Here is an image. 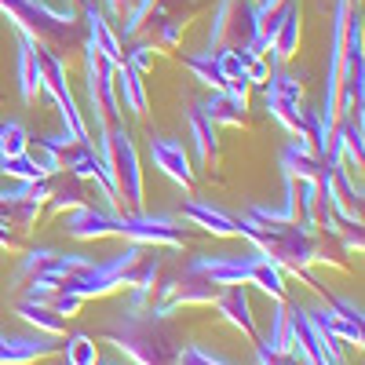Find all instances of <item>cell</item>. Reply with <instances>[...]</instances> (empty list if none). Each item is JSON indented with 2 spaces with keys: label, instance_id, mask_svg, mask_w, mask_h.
<instances>
[{
  "label": "cell",
  "instance_id": "6da1fadb",
  "mask_svg": "<svg viewBox=\"0 0 365 365\" xmlns=\"http://www.w3.org/2000/svg\"><path fill=\"white\" fill-rule=\"evenodd\" d=\"M161 274V256L150 245H132L125 252H117L103 263L77 256V252H55V249H34L26 252L15 282H51L58 292H73L81 299H103V296H117L125 289H139V285H154Z\"/></svg>",
  "mask_w": 365,
  "mask_h": 365
},
{
  "label": "cell",
  "instance_id": "7a4b0ae2",
  "mask_svg": "<svg viewBox=\"0 0 365 365\" xmlns=\"http://www.w3.org/2000/svg\"><path fill=\"white\" fill-rule=\"evenodd\" d=\"M103 340H110L117 351H125L135 365H179V336L172 332L168 318L154 311H120L106 329Z\"/></svg>",
  "mask_w": 365,
  "mask_h": 365
},
{
  "label": "cell",
  "instance_id": "3957f363",
  "mask_svg": "<svg viewBox=\"0 0 365 365\" xmlns=\"http://www.w3.org/2000/svg\"><path fill=\"white\" fill-rule=\"evenodd\" d=\"M0 11L19 26V34L44 48H81L88 41V29L70 4L48 8L44 0H0Z\"/></svg>",
  "mask_w": 365,
  "mask_h": 365
},
{
  "label": "cell",
  "instance_id": "277c9868",
  "mask_svg": "<svg viewBox=\"0 0 365 365\" xmlns=\"http://www.w3.org/2000/svg\"><path fill=\"white\" fill-rule=\"evenodd\" d=\"M99 154L110 161V172L117 182V205H125L128 212H143V172H139V154L128 128L113 125L99 143Z\"/></svg>",
  "mask_w": 365,
  "mask_h": 365
},
{
  "label": "cell",
  "instance_id": "5b68a950",
  "mask_svg": "<svg viewBox=\"0 0 365 365\" xmlns=\"http://www.w3.org/2000/svg\"><path fill=\"white\" fill-rule=\"evenodd\" d=\"M259 37V8L249 0H220L208 29V51L220 48H249Z\"/></svg>",
  "mask_w": 365,
  "mask_h": 365
},
{
  "label": "cell",
  "instance_id": "8992f818",
  "mask_svg": "<svg viewBox=\"0 0 365 365\" xmlns=\"http://www.w3.org/2000/svg\"><path fill=\"white\" fill-rule=\"evenodd\" d=\"M220 296V285L208 282L205 274L182 270V274H168L165 282H154V299H150V311L168 318L179 307H212Z\"/></svg>",
  "mask_w": 365,
  "mask_h": 365
},
{
  "label": "cell",
  "instance_id": "52a82bcc",
  "mask_svg": "<svg viewBox=\"0 0 365 365\" xmlns=\"http://www.w3.org/2000/svg\"><path fill=\"white\" fill-rule=\"evenodd\" d=\"M84 63H88V103L96 110V125H99V143L103 135L120 125V103H117V91H113V63L84 41Z\"/></svg>",
  "mask_w": 365,
  "mask_h": 365
},
{
  "label": "cell",
  "instance_id": "ba28073f",
  "mask_svg": "<svg viewBox=\"0 0 365 365\" xmlns=\"http://www.w3.org/2000/svg\"><path fill=\"white\" fill-rule=\"evenodd\" d=\"M117 237L132 241V245H150V249H182L190 230L179 227L172 216H146V212H120Z\"/></svg>",
  "mask_w": 365,
  "mask_h": 365
},
{
  "label": "cell",
  "instance_id": "9c48e42d",
  "mask_svg": "<svg viewBox=\"0 0 365 365\" xmlns=\"http://www.w3.org/2000/svg\"><path fill=\"white\" fill-rule=\"evenodd\" d=\"M37 58H41V73H44V91L55 99L58 113H63L66 132H70L77 143H84V139H88V125H84V117H81V110H77V103H73V91H70V84H66L63 58H58V51H51V48H44V44H37Z\"/></svg>",
  "mask_w": 365,
  "mask_h": 365
},
{
  "label": "cell",
  "instance_id": "30bf717a",
  "mask_svg": "<svg viewBox=\"0 0 365 365\" xmlns=\"http://www.w3.org/2000/svg\"><path fill=\"white\" fill-rule=\"evenodd\" d=\"M120 227V212H106L96 205H77L63 216V230L77 241H103V237H117Z\"/></svg>",
  "mask_w": 365,
  "mask_h": 365
},
{
  "label": "cell",
  "instance_id": "8fae6325",
  "mask_svg": "<svg viewBox=\"0 0 365 365\" xmlns=\"http://www.w3.org/2000/svg\"><path fill=\"white\" fill-rule=\"evenodd\" d=\"M256 256H197V259H190L187 270L205 274V278L216 282L220 289H227V285H252Z\"/></svg>",
  "mask_w": 365,
  "mask_h": 365
},
{
  "label": "cell",
  "instance_id": "7c38bea8",
  "mask_svg": "<svg viewBox=\"0 0 365 365\" xmlns=\"http://www.w3.org/2000/svg\"><path fill=\"white\" fill-rule=\"evenodd\" d=\"M146 150H150V161H154V168H161L172 182H179L182 190H190V187H194V168H190V158H187V150H182L179 139L150 135Z\"/></svg>",
  "mask_w": 365,
  "mask_h": 365
},
{
  "label": "cell",
  "instance_id": "4fadbf2b",
  "mask_svg": "<svg viewBox=\"0 0 365 365\" xmlns=\"http://www.w3.org/2000/svg\"><path fill=\"white\" fill-rule=\"evenodd\" d=\"M58 354V344L55 336H8L0 332V365H34V361H44Z\"/></svg>",
  "mask_w": 365,
  "mask_h": 365
},
{
  "label": "cell",
  "instance_id": "5bb4252c",
  "mask_svg": "<svg viewBox=\"0 0 365 365\" xmlns=\"http://www.w3.org/2000/svg\"><path fill=\"white\" fill-rule=\"evenodd\" d=\"M81 11H84V29H88V44L91 48H99L113 66H120L125 63V44H120V37H117V29L110 26V19L103 15V8L96 4V0H84L81 4Z\"/></svg>",
  "mask_w": 365,
  "mask_h": 365
},
{
  "label": "cell",
  "instance_id": "9a60e30c",
  "mask_svg": "<svg viewBox=\"0 0 365 365\" xmlns=\"http://www.w3.org/2000/svg\"><path fill=\"white\" fill-rule=\"evenodd\" d=\"M216 311L223 314L227 325L241 329L249 340L259 336V332H256V318H252V307H249V292H245V285H227V289H220V296H216Z\"/></svg>",
  "mask_w": 365,
  "mask_h": 365
},
{
  "label": "cell",
  "instance_id": "2e32d148",
  "mask_svg": "<svg viewBox=\"0 0 365 365\" xmlns=\"http://www.w3.org/2000/svg\"><path fill=\"white\" fill-rule=\"evenodd\" d=\"M282 172H285L289 179H311V182H318L329 168H325V161L318 158V150H314L311 143L292 139V143L282 150Z\"/></svg>",
  "mask_w": 365,
  "mask_h": 365
},
{
  "label": "cell",
  "instance_id": "e0dca14e",
  "mask_svg": "<svg viewBox=\"0 0 365 365\" xmlns=\"http://www.w3.org/2000/svg\"><path fill=\"white\" fill-rule=\"evenodd\" d=\"M19 91L22 103H37V96L44 91V73H41V58H37V41L19 34Z\"/></svg>",
  "mask_w": 365,
  "mask_h": 365
},
{
  "label": "cell",
  "instance_id": "ac0fdd59",
  "mask_svg": "<svg viewBox=\"0 0 365 365\" xmlns=\"http://www.w3.org/2000/svg\"><path fill=\"white\" fill-rule=\"evenodd\" d=\"M187 125H190V139H194V150H197V165L201 168H216L220 161V143H216V125L205 117L201 103H190L187 110Z\"/></svg>",
  "mask_w": 365,
  "mask_h": 365
},
{
  "label": "cell",
  "instance_id": "d6986e66",
  "mask_svg": "<svg viewBox=\"0 0 365 365\" xmlns=\"http://www.w3.org/2000/svg\"><path fill=\"white\" fill-rule=\"evenodd\" d=\"M182 220L190 227H201L205 234H216V237H237V220L227 216L223 208L208 205V201H187L182 205Z\"/></svg>",
  "mask_w": 365,
  "mask_h": 365
},
{
  "label": "cell",
  "instance_id": "ffe728a7",
  "mask_svg": "<svg viewBox=\"0 0 365 365\" xmlns=\"http://www.w3.org/2000/svg\"><path fill=\"white\" fill-rule=\"evenodd\" d=\"M205 117L212 125H230V128H245L249 125V106H245V96H230V91L216 88L212 96L201 103Z\"/></svg>",
  "mask_w": 365,
  "mask_h": 365
},
{
  "label": "cell",
  "instance_id": "44dd1931",
  "mask_svg": "<svg viewBox=\"0 0 365 365\" xmlns=\"http://www.w3.org/2000/svg\"><path fill=\"white\" fill-rule=\"evenodd\" d=\"M307 314H311V322L325 332L329 340L354 344V347L365 344V325H354V322H347V318H340V314H332L329 307H314V311H307Z\"/></svg>",
  "mask_w": 365,
  "mask_h": 365
},
{
  "label": "cell",
  "instance_id": "7402d4cb",
  "mask_svg": "<svg viewBox=\"0 0 365 365\" xmlns=\"http://www.w3.org/2000/svg\"><path fill=\"white\" fill-rule=\"evenodd\" d=\"M88 201V182L70 175V172H55L51 175V197H48V208L51 212H70L77 205Z\"/></svg>",
  "mask_w": 365,
  "mask_h": 365
},
{
  "label": "cell",
  "instance_id": "603a6c76",
  "mask_svg": "<svg viewBox=\"0 0 365 365\" xmlns=\"http://www.w3.org/2000/svg\"><path fill=\"white\" fill-rule=\"evenodd\" d=\"M113 91H117V103H125L132 113H146V88H143V73L120 63L113 70Z\"/></svg>",
  "mask_w": 365,
  "mask_h": 365
},
{
  "label": "cell",
  "instance_id": "cb8c5ba5",
  "mask_svg": "<svg viewBox=\"0 0 365 365\" xmlns=\"http://www.w3.org/2000/svg\"><path fill=\"white\" fill-rule=\"evenodd\" d=\"M15 314L22 318V322H29V325H37L44 336H63L66 332V318L63 314H55L48 303H34V299H19V307H15Z\"/></svg>",
  "mask_w": 365,
  "mask_h": 365
},
{
  "label": "cell",
  "instance_id": "d4e9b609",
  "mask_svg": "<svg viewBox=\"0 0 365 365\" xmlns=\"http://www.w3.org/2000/svg\"><path fill=\"white\" fill-rule=\"evenodd\" d=\"M182 66H187L201 84H208L212 91L227 84V77L220 73V63H216V55H212V51H182Z\"/></svg>",
  "mask_w": 365,
  "mask_h": 365
},
{
  "label": "cell",
  "instance_id": "484cf974",
  "mask_svg": "<svg viewBox=\"0 0 365 365\" xmlns=\"http://www.w3.org/2000/svg\"><path fill=\"white\" fill-rule=\"evenodd\" d=\"M252 285L263 289L270 299H285V278H282V267L270 263L267 256H256V274H252Z\"/></svg>",
  "mask_w": 365,
  "mask_h": 365
},
{
  "label": "cell",
  "instance_id": "4316f807",
  "mask_svg": "<svg viewBox=\"0 0 365 365\" xmlns=\"http://www.w3.org/2000/svg\"><path fill=\"white\" fill-rule=\"evenodd\" d=\"M66 365H99V347L96 340L88 336V332H73V336H66Z\"/></svg>",
  "mask_w": 365,
  "mask_h": 365
},
{
  "label": "cell",
  "instance_id": "83f0119b",
  "mask_svg": "<svg viewBox=\"0 0 365 365\" xmlns=\"http://www.w3.org/2000/svg\"><path fill=\"white\" fill-rule=\"evenodd\" d=\"M29 150V132L19 120H0V158H22Z\"/></svg>",
  "mask_w": 365,
  "mask_h": 365
},
{
  "label": "cell",
  "instance_id": "f1b7e54d",
  "mask_svg": "<svg viewBox=\"0 0 365 365\" xmlns=\"http://www.w3.org/2000/svg\"><path fill=\"white\" fill-rule=\"evenodd\" d=\"M322 299H325V307H329L332 314H340V318H347V322H354V325H365V314H361L358 303H351V299H344V296H336V292H329V289H322Z\"/></svg>",
  "mask_w": 365,
  "mask_h": 365
},
{
  "label": "cell",
  "instance_id": "f546056e",
  "mask_svg": "<svg viewBox=\"0 0 365 365\" xmlns=\"http://www.w3.org/2000/svg\"><path fill=\"white\" fill-rule=\"evenodd\" d=\"M154 44L150 41H135L128 51H125V66H132V70H139V73H146L150 66H154Z\"/></svg>",
  "mask_w": 365,
  "mask_h": 365
},
{
  "label": "cell",
  "instance_id": "4dcf8cb0",
  "mask_svg": "<svg viewBox=\"0 0 365 365\" xmlns=\"http://www.w3.org/2000/svg\"><path fill=\"white\" fill-rule=\"evenodd\" d=\"M270 73H274V70L267 66V58L245 48V81H249V84H267Z\"/></svg>",
  "mask_w": 365,
  "mask_h": 365
},
{
  "label": "cell",
  "instance_id": "1f68e13d",
  "mask_svg": "<svg viewBox=\"0 0 365 365\" xmlns=\"http://www.w3.org/2000/svg\"><path fill=\"white\" fill-rule=\"evenodd\" d=\"M81 303H84L81 296H73V292H58V289L48 296V307H51L55 314H63V318H73V314L81 311Z\"/></svg>",
  "mask_w": 365,
  "mask_h": 365
},
{
  "label": "cell",
  "instance_id": "d6a6232c",
  "mask_svg": "<svg viewBox=\"0 0 365 365\" xmlns=\"http://www.w3.org/2000/svg\"><path fill=\"white\" fill-rule=\"evenodd\" d=\"M179 365H230V361H223V358H216V354H208L205 347H182L179 351Z\"/></svg>",
  "mask_w": 365,
  "mask_h": 365
},
{
  "label": "cell",
  "instance_id": "836d02e7",
  "mask_svg": "<svg viewBox=\"0 0 365 365\" xmlns=\"http://www.w3.org/2000/svg\"><path fill=\"white\" fill-rule=\"evenodd\" d=\"M256 365H303L299 354H285V351H267L256 344Z\"/></svg>",
  "mask_w": 365,
  "mask_h": 365
},
{
  "label": "cell",
  "instance_id": "e575fe53",
  "mask_svg": "<svg viewBox=\"0 0 365 365\" xmlns=\"http://www.w3.org/2000/svg\"><path fill=\"white\" fill-rule=\"evenodd\" d=\"M0 249H8V252H19L22 245H19V234L8 227V223H0Z\"/></svg>",
  "mask_w": 365,
  "mask_h": 365
},
{
  "label": "cell",
  "instance_id": "d590c367",
  "mask_svg": "<svg viewBox=\"0 0 365 365\" xmlns=\"http://www.w3.org/2000/svg\"><path fill=\"white\" fill-rule=\"evenodd\" d=\"M103 4H106L103 15H110V22H120V15H125V8L132 4V0H103Z\"/></svg>",
  "mask_w": 365,
  "mask_h": 365
},
{
  "label": "cell",
  "instance_id": "8d00e7d4",
  "mask_svg": "<svg viewBox=\"0 0 365 365\" xmlns=\"http://www.w3.org/2000/svg\"><path fill=\"white\" fill-rule=\"evenodd\" d=\"M249 4H259V0H249Z\"/></svg>",
  "mask_w": 365,
  "mask_h": 365
},
{
  "label": "cell",
  "instance_id": "74e56055",
  "mask_svg": "<svg viewBox=\"0 0 365 365\" xmlns=\"http://www.w3.org/2000/svg\"><path fill=\"white\" fill-rule=\"evenodd\" d=\"M77 4H84V0H77Z\"/></svg>",
  "mask_w": 365,
  "mask_h": 365
}]
</instances>
